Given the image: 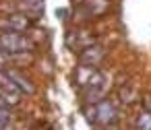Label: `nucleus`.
<instances>
[{
  "label": "nucleus",
  "instance_id": "obj_1",
  "mask_svg": "<svg viewBox=\"0 0 151 130\" xmlns=\"http://www.w3.org/2000/svg\"><path fill=\"white\" fill-rule=\"evenodd\" d=\"M0 48L6 52H25V50H31L33 44L15 31H4V33H0Z\"/></svg>",
  "mask_w": 151,
  "mask_h": 130
},
{
  "label": "nucleus",
  "instance_id": "obj_2",
  "mask_svg": "<svg viewBox=\"0 0 151 130\" xmlns=\"http://www.w3.org/2000/svg\"><path fill=\"white\" fill-rule=\"evenodd\" d=\"M85 85H87V89H89V91H87V101L97 103V101L104 97L106 89H108V79H106L104 72H93L91 79H89Z\"/></svg>",
  "mask_w": 151,
  "mask_h": 130
},
{
  "label": "nucleus",
  "instance_id": "obj_3",
  "mask_svg": "<svg viewBox=\"0 0 151 130\" xmlns=\"http://www.w3.org/2000/svg\"><path fill=\"white\" fill-rule=\"evenodd\" d=\"M91 118L97 120V122H101V124H110V122L116 120V109H114V105H112L110 101H99V103L95 105Z\"/></svg>",
  "mask_w": 151,
  "mask_h": 130
},
{
  "label": "nucleus",
  "instance_id": "obj_4",
  "mask_svg": "<svg viewBox=\"0 0 151 130\" xmlns=\"http://www.w3.org/2000/svg\"><path fill=\"white\" fill-rule=\"evenodd\" d=\"M27 25H29V21H27L25 15H11L9 19H2V21H0V27H4V29H9V31H15V33L27 29Z\"/></svg>",
  "mask_w": 151,
  "mask_h": 130
},
{
  "label": "nucleus",
  "instance_id": "obj_5",
  "mask_svg": "<svg viewBox=\"0 0 151 130\" xmlns=\"http://www.w3.org/2000/svg\"><path fill=\"white\" fill-rule=\"evenodd\" d=\"M4 72H6V76L17 85V89H19V91H25V93H29V95H31V93H35V87L31 85V81H29V79H25L21 72H17V70H13V68H11V70H4Z\"/></svg>",
  "mask_w": 151,
  "mask_h": 130
},
{
  "label": "nucleus",
  "instance_id": "obj_6",
  "mask_svg": "<svg viewBox=\"0 0 151 130\" xmlns=\"http://www.w3.org/2000/svg\"><path fill=\"white\" fill-rule=\"evenodd\" d=\"M101 56H104L101 48H87L85 54H83V62L89 64V66H95V64L101 60Z\"/></svg>",
  "mask_w": 151,
  "mask_h": 130
},
{
  "label": "nucleus",
  "instance_id": "obj_7",
  "mask_svg": "<svg viewBox=\"0 0 151 130\" xmlns=\"http://www.w3.org/2000/svg\"><path fill=\"white\" fill-rule=\"evenodd\" d=\"M19 6L25 11V13H33L37 15L44 6V0H23V2H19Z\"/></svg>",
  "mask_w": 151,
  "mask_h": 130
},
{
  "label": "nucleus",
  "instance_id": "obj_8",
  "mask_svg": "<svg viewBox=\"0 0 151 130\" xmlns=\"http://www.w3.org/2000/svg\"><path fill=\"white\" fill-rule=\"evenodd\" d=\"M137 126H139V130H151V114H141L139 116V120H137Z\"/></svg>",
  "mask_w": 151,
  "mask_h": 130
},
{
  "label": "nucleus",
  "instance_id": "obj_9",
  "mask_svg": "<svg viewBox=\"0 0 151 130\" xmlns=\"http://www.w3.org/2000/svg\"><path fill=\"white\" fill-rule=\"evenodd\" d=\"M11 124V114L6 107H0V128H6Z\"/></svg>",
  "mask_w": 151,
  "mask_h": 130
},
{
  "label": "nucleus",
  "instance_id": "obj_10",
  "mask_svg": "<svg viewBox=\"0 0 151 130\" xmlns=\"http://www.w3.org/2000/svg\"><path fill=\"white\" fill-rule=\"evenodd\" d=\"M0 130H6V128H0Z\"/></svg>",
  "mask_w": 151,
  "mask_h": 130
}]
</instances>
